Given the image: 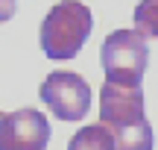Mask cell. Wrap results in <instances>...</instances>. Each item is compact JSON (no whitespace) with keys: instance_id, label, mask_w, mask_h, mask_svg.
Segmentation results:
<instances>
[{"instance_id":"6da1fadb","label":"cell","mask_w":158,"mask_h":150,"mask_svg":"<svg viewBox=\"0 0 158 150\" xmlns=\"http://www.w3.org/2000/svg\"><path fill=\"white\" fill-rule=\"evenodd\" d=\"M100 121L111 130L114 150H152V127L143 115L141 86L106 80L100 88Z\"/></svg>"},{"instance_id":"7a4b0ae2","label":"cell","mask_w":158,"mask_h":150,"mask_svg":"<svg viewBox=\"0 0 158 150\" xmlns=\"http://www.w3.org/2000/svg\"><path fill=\"white\" fill-rule=\"evenodd\" d=\"M94 29V15L79 0L56 3L41 21L38 44L47 59H73Z\"/></svg>"},{"instance_id":"3957f363","label":"cell","mask_w":158,"mask_h":150,"mask_svg":"<svg viewBox=\"0 0 158 150\" xmlns=\"http://www.w3.org/2000/svg\"><path fill=\"white\" fill-rule=\"evenodd\" d=\"M100 62L106 71V80L126 82V86H141L143 71L149 62V44L147 35L138 29H117L102 41Z\"/></svg>"},{"instance_id":"277c9868","label":"cell","mask_w":158,"mask_h":150,"mask_svg":"<svg viewBox=\"0 0 158 150\" xmlns=\"http://www.w3.org/2000/svg\"><path fill=\"white\" fill-rule=\"evenodd\" d=\"M38 94L59 121H82L91 109V86L73 71L47 74Z\"/></svg>"},{"instance_id":"5b68a950","label":"cell","mask_w":158,"mask_h":150,"mask_svg":"<svg viewBox=\"0 0 158 150\" xmlns=\"http://www.w3.org/2000/svg\"><path fill=\"white\" fill-rule=\"evenodd\" d=\"M50 121L38 109H15L0 121V150H44Z\"/></svg>"},{"instance_id":"8992f818","label":"cell","mask_w":158,"mask_h":150,"mask_svg":"<svg viewBox=\"0 0 158 150\" xmlns=\"http://www.w3.org/2000/svg\"><path fill=\"white\" fill-rule=\"evenodd\" d=\"M68 150H114V135L102 121L91 124V127H82L73 139H70Z\"/></svg>"},{"instance_id":"52a82bcc","label":"cell","mask_w":158,"mask_h":150,"mask_svg":"<svg viewBox=\"0 0 158 150\" xmlns=\"http://www.w3.org/2000/svg\"><path fill=\"white\" fill-rule=\"evenodd\" d=\"M135 29L147 38H158V0H141L135 6Z\"/></svg>"},{"instance_id":"ba28073f","label":"cell","mask_w":158,"mask_h":150,"mask_svg":"<svg viewBox=\"0 0 158 150\" xmlns=\"http://www.w3.org/2000/svg\"><path fill=\"white\" fill-rule=\"evenodd\" d=\"M15 15V0H0V24Z\"/></svg>"},{"instance_id":"9c48e42d","label":"cell","mask_w":158,"mask_h":150,"mask_svg":"<svg viewBox=\"0 0 158 150\" xmlns=\"http://www.w3.org/2000/svg\"><path fill=\"white\" fill-rule=\"evenodd\" d=\"M0 121H3V112H0Z\"/></svg>"}]
</instances>
